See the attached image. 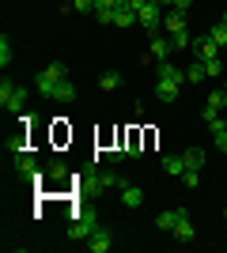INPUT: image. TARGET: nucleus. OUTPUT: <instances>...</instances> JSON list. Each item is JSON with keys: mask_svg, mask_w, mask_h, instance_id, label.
Here are the masks:
<instances>
[{"mask_svg": "<svg viewBox=\"0 0 227 253\" xmlns=\"http://www.w3.org/2000/svg\"><path fill=\"white\" fill-rule=\"evenodd\" d=\"M163 31H167L174 49H189V45H193L189 42V23H185L182 11H167V15H163Z\"/></svg>", "mask_w": 227, "mask_h": 253, "instance_id": "obj_1", "label": "nucleus"}, {"mask_svg": "<svg viewBox=\"0 0 227 253\" xmlns=\"http://www.w3.org/2000/svg\"><path fill=\"white\" fill-rule=\"evenodd\" d=\"M65 76H68V68H65V64H61V61H53V64H49V68H42V72H38V95L53 98L57 84H61Z\"/></svg>", "mask_w": 227, "mask_h": 253, "instance_id": "obj_2", "label": "nucleus"}, {"mask_svg": "<svg viewBox=\"0 0 227 253\" xmlns=\"http://www.w3.org/2000/svg\"><path fill=\"white\" fill-rule=\"evenodd\" d=\"M0 106L8 110V114H23V106H27V91L19 84H0Z\"/></svg>", "mask_w": 227, "mask_h": 253, "instance_id": "obj_3", "label": "nucleus"}, {"mask_svg": "<svg viewBox=\"0 0 227 253\" xmlns=\"http://www.w3.org/2000/svg\"><path fill=\"white\" fill-rule=\"evenodd\" d=\"M87 185H95V189L102 193V189H125L129 181L121 178V174H114V170H91V174H87Z\"/></svg>", "mask_w": 227, "mask_h": 253, "instance_id": "obj_4", "label": "nucleus"}, {"mask_svg": "<svg viewBox=\"0 0 227 253\" xmlns=\"http://www.w3.org/2000/svg\"><path fill=\"white\" fill-rule=\"evenodd\" d=\"M15 174H23V178H31V181H42V170H38V159L31 155V151L23 148L15 151Z\"/></svg>", "mask_w": 227, "mask_h": 253, "instance_id": "obj_5", "label": "nucleus"}, {"mask_svg": "<svg viewBox=\"0 0 227 253\" xmlns=\"http://www.w3.org/2000/svg\"><path fill=\"white\" fill-rule=\"evenodd\" d=\"M136 15H140V27H144L148 34H159V27H163V11H159V4H151V0H148V4H144Z\"/></svg>", "mask_w": 227, "mask_h": 253, "instance_id": "obj_6", "label": "nucleus"}, {"mask_svg": "<svg viewBox=\"0 0 227 253\" xmlns=\"http://www.w3.org/2000/svg\"><path fill=\"white\" fill-rule=\"evenodd\" d=\"M95 227H98V215H95V211H80V219L68 227V238H84V242H87V234L95 231Z\"/></svg>", "mask_w": 227, "mask_h": 253, "instance_id": "obj_7", "label": "nucleus"}, {"mask_svg": "<svg viewBox=\"0 0 227 253\" xmlns=\"http://www.w3.org/2000/svg\"><path fill=\"white\" fill-rule=\"evenodd\" d=\"M110 246H114V234H110L106 227H95V231L87 234V250L91 253H106Z\"/></svg>", "mask_w": 227, "mask_h": 253, "instance_id": "obj_8", "label": "nucleus"}, {"mask_svg": "<svg viewBox=\"0 0 227 253\" xmlns=\"http://www.w3.org/2000/svg\"><path fill=\"white\" fill-rule=\"evenodd\" d=\"M193 53H197V61H216V57H220V45L205 34V38H197V42H193Z\"/></svg>", "mask_w": 227, "mask_h": 253, "instance_id": "obj_9", "label": "nucleus"}, {"mask_svg": "<svg viewBox=\"0 0 227 253\" xmlns=\"http://www.w3.org/2000/svg\"><path fill=\"white\" fill-rule=\"evenodd\" d=\"M182 87L185 84H178V80H159V84H155V95H159V102H174V98L182 95Z\"/></svg>", "mask_w": 227, "mask_h": 253, "instance_id": "obj_10", "label": "nucleus"}, {"mask_svg": "<svg viewBox=\"0 0 227 253\" xmlns=\"http://www.w3.org/2000/svg\"><path fill=\"white\" fill-rule=\"evenodd\" d=\"M171 38H163V34H151V57L155 61H171Z\"/></svg>", "mask_w": 227, "mask_h": 253, "instance_id": "obj_11", "label": "nucleus"}, {"mask_svg": "<svg viewBox=\"0 0 227 253\" xmlns=\"http://www.w3.org/2000/svg\"><path fill=\"white\" fill-rule=\"evenodd\" d=\"M182 215H189L185 208H171V211H159V219H155V227L159 231H174V223L182 219Z\"/></svg>", "mask_w": 227, "mask_h": 253, "instance_id": "obj_12", "label": "nucleus"}, {"mask_svg": "<svg viewBox=\"0 0 227 253\" xmlns=\"http://www.w3.org/2000/svg\"><path fill=\"white\" fill-rule=\"evenodd\" d=\"M174 238H178V242H193V223H189V215H182V219L174 223Z\"/></svg>", "mask_w": 227, "mask_h": 253, "instance_id": "obj_13", "label": "nucleus"}, {"mask_svg": "<svg viewBox=\"0 0 227 253\" xmlns=\"http://www.w3.org/2000/svg\"><path fill=\"white\" fill-rule=\"evenodd\" d=\"M163 170H167L171 178H182V174H185V159L182 155H167V159H163Z\"/></svg>", "mask_w": 227, "mask_h": 253, "instance_id": "obj_14", "label": "nucleus"}, {"mask_svg": "<svg viewBox=\"0 0 227 253\" xmlns=\"http://www.w3.org/2000/svg\"><path fill=\"white\" fill-rule=\"evenodd\" d=\"M121 204H125V208H140V204H144V193L136 189V185H125V189H121Z\"/></svg>", "mask_w": 227, "mask_h": 253, "instance_id": "obj_15", "label": "nucleus"}, {"mask_svg": "<svg viewBox=\"0 0 227 253\" xmlns=\"http://www.w3.org/2000/svg\"><path fill=\"white\" fill-rule=\"evenodd\" d=\"M136 23H140V15H136L133 8H118L114 11V27H136Z\"/></svg>", "mask_w": 227, "mask_h": 253, "instance_id": "obj_16", "label": "nucleus"}, {"mask_svg": "<svg viewBox=\"0 0 227 253\" xmlns=\"http://www.w3.org/2000/svg\"><path fill=\"white\" fill-rule=\"evenodd\" d=\"M201 80H208L205 61H189V68H185V84H201Z\"/></svg>", "mask_w": 227, "mask_h": 253, "instance_id": "obj_17", "label": "nucleus"}, {"mask_svg": "<svg viewBox=\"0 0 227 253\" xmlns=\"http://www.w3.org/2000/svg\"><path fill=\"white\" fill-rule=\"evenodd\" d=\"M182 159H185V170H201V167H205V151H201V148L182 151Z\"/></svg>", "mask_w": 227, "mask_h": 253, "instance_id": "obj_18", "label": "nucleus"}, {"mask_svg": "<svg viewBox=\"0 0 227 253\" xmlns=\"http://www.w3.org/2000/svg\"><path fill=\"white\" fill-rule=\"evenodd\" d=\"M53 98H57V102H72V98H76V87H72V80H68V76L61 80V84H57Z\"/></svg>", "mask_w": 227, "mask_h": 253, "instance_id": "obj_19", "label": "nucleus"}, {"mask_svg": "<svg viewBox=\"0 0 227 253\" xmlns=\"http://www.w3.org/2000/svg\"><path fill=\"white\" fill-rule=\"evenodd\" d=\"M45 178H49V181H65L68 178V167L61 163V159H53V163L45 167Z\"/></svg>", "mask_w": 227, "mask_h": 253, "instance_id": "obj_20", "label": "nucleus"}, {"mask_svg": "<svg viewBox=\"0 0 227 253\" xmlns=\"http://www.w3.org/2000/svg\"><path fill=\"white\" fill-rule=\"evenodd\" d=\"M208 38H212V42H216V45H220V49H224V45H227V23H224V19H220V23H216V27H208Z\"/></svg>", "mask_w": 227, "mask_h": 253, "instance_id": "obj_21", "label": "nucleus"}, {"mask_svg": "<svg viewBox=\"0 0 227 253\" xmlns=\"http://www.w3.org/2000/svg\"><path fill=\"white\" fill-rule=\"evenodd\" d=\"M11 64V42H8V34H0V68H8Z\"/></svg>", "mask_w": 227, "mask_h": 253, "instance_id": "obj_22", "label": "nucleus"}, {"mask_svg": "<svg viewBox=\"0 0 227 253\" xmlns=\"http://www.w3.org/2000/svg\"><path fill=\"white\" fill-rule=\"evenodd\" d=\"M98 87H102V91H118V87H121V76L118 72H106L102 80H98Z\"/></svg>", "mask_w": 227, "mask_h": 253, "instance_id": "obj_23", "label": "nucleus"}, {"mask_svg": "<svg viewBox=\"0 0 227 253\" xmlns=\"http://www.w3.org/2000/svg\"><path fill=\"white\" fill-rule=\"evenodd\" d=\"M205 106H212V110H224V106H227V91H212Z\"/></svg>", "mask_w": 227, "mask_h": 253, "instance_id": "obj_24", "label": "nucleus"}, {"mask_svg": "<svg viewBox=\"0 0 227 253\" xmlns=\"http://www.w3.org/2000/svg\"><path fill=\"white\" fill-rule=\"evenodd\" d=\"M178 181H182V185H189V189H197V185H201V170H185Z\"/></svg>", "mask_w": 227, "mask_h": 253, "instance_id": "obj_25", "label": "nucleus"}, {"mask_svg": "<svg viewBox=\"0 0 227 253\" xmlns=\"http://www.w3.org/2000/svg\"><path fill=\"white\" fill-rule=\"evenodd\" d=\"M189 8H193V0H171V11H182V15H189Z\"/></svg>", "mask_w": 227, "mask_h": 253, "instance_id": "obj_26", "label": "nucleus"}, {"mask_svg": "<svg viewBox=\"0 0 227 253\" xmlns=\"http://www.w3.org/2000/svg\"><path fill=\"white\" fill-rule=\"evenodd\" d=\"M201 121H205V125H212V121H220V110H212V106H205V110H201Z\"/></svg>", "mask_w": 227, "mask_h": 253, "instance_id": "obj_27", "label": "nucleus"}, {"mask_svg": "<svg viewBox=\"0 0 227 253\" xmlns=\"http://www.w3.org/2000/svg\"><path fill=\"white\" fill-rule=\"evenodd\" d=\"M121 8V0H98L95 4V11H118Z\"/></svg>", "mask_w": 227, "mask_h": 253, "instance_id": "obj_28", "label": "nucleus"}, {"mask_svg": "<svg viewBox=\"0 0 227 253\" xmlns=\"http://www.w3.org/2000/svg\"><path fill=\"white\" fill-rule=\"evenodd\" d=\"M220 68H224V61H220V57H216V61H205V72H208V76H220Z\"/></svg>", "mask_w": 227, "mask_h": 253, "instance_id": "obj_29", "label": "nucleus"}, {"mask_svg": "<svg viewBox=\"0 0 227 253\" xmlns=\"http://www.w3.org/2000/svg\"><path fill=\"white\" fill-rule=\"evenodd\" d=\"M212 140H216V148L227 155V128H224V132H212Z\"/></svg>", "mask_w": 227, "mask_h": 253, "instance_id": "obj_30", "label": "nucleus"}, {"mask_svg": "<svg viewBox=\"0 0 227 253\" xmlns=\"http://www.w3.org/2000/svg\"><path fill=\"white\" fill-rule=\"evenodd\" d=\"M148 0H121V8H133V11H140Z\"/></svg>", "mask_w": 227, "mask_h": 253, "instance_id": "obj_31", "label": "nucleus"}, {"mask_svg": "<svg viewBox=\"0 0 227 253\" xmlns=\"http://www.w3.org/2000/svg\"><path fill=\"white\" fill-rule=\"evenodd\" d=\"M151 4H159V8H163V4H171V0H151Z\"/></svg>", "mask_w": 227, "mask_h": 253, "instance_id": "obj_32", "label": "nucleus"}, {"mask_svg": "<svg viewBox=\"0 0 227 253\" xmlns=\"http://www.w3.org/2000/svg\"><path fill=\"white\" fill-rule=\"evenodd\" d=\"M224 219H227V208H224Z\"/></svg>", "mask_w": 227, "mask_h": 253, "instance_id": "obj_33", "label": "nucleus"}, {"mask_svg": "<svg viewBox=\"0 0 227 253\" xmlns=\"http://www.w3.org/2000/svg\"><path fill=\"white\" fill-rule=\"evenodd\" d=\"M224 23H227V11H224Z\"/></svg>", "mask_w": 227, "mask_h": 253, "instance_id": "obj_34", "label": "nucleus"}, {"mask_svg": "<svg viewBox=\"0 0 227 253\" xmlns=\"http://www.w3.org/2000/svg\"><path fill=\"white\" fill-rule=\"evenodd\" d=\"M224 53H227V45H224Z\"/></svg>", "mask_w": 227, "mask_h": 253, "instance_id": "obj_35", "label": "nucleus"}, {"mask_svg": "<svg viewBox=\"0 0 227 253\" xmlns=\"http://www.w3.org/2000/svg\"><path fill=\"white\" fill-rule=\"evenodd\" d=\"M224 91H227V84H224Z\"/></svg>", "mask_w": 227, "mask_h": 253, "instance_id": "obj_36", "label": "nucleus"}]
</instances>
